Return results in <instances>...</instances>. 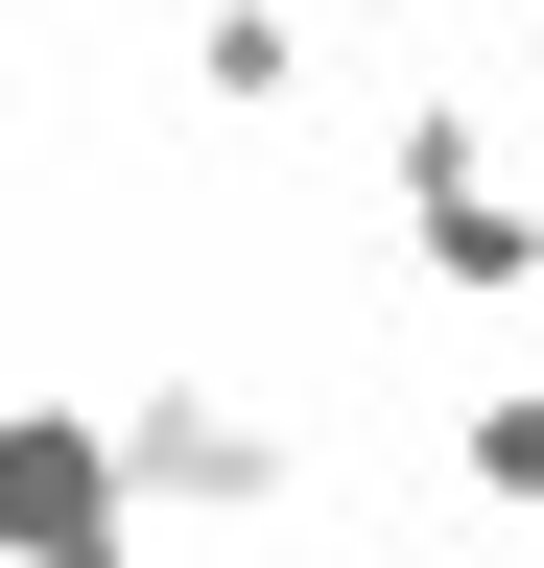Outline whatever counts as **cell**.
Instances as JSON below:
<instances>
[{"label":"cell","instance_id":"1","mask_svg":"<svg viewBox=\"0 0 544 568\" xmlns=\"http://www.w3.org/2000/svg\"><path fill=\"white\" fill-rule=\"evenodd\" d=\"M0 545H24V568H119V450H95V426L0 403Z\"/></svg>","mask_w":544,"mask_h":568},{"label":"cell","instance_id":"2","mask_svg":"<svg viewBox=\"0 0 544 568\" xmlns=\"http://www.w3.org/2000/svg\"><path fill=\"white\" fill-rule=\"evenodd\" d=\"M473 497H544V379H497V403H473Z\"/></svg>","mask_w":544,"mask_h":568}]
</instances>
